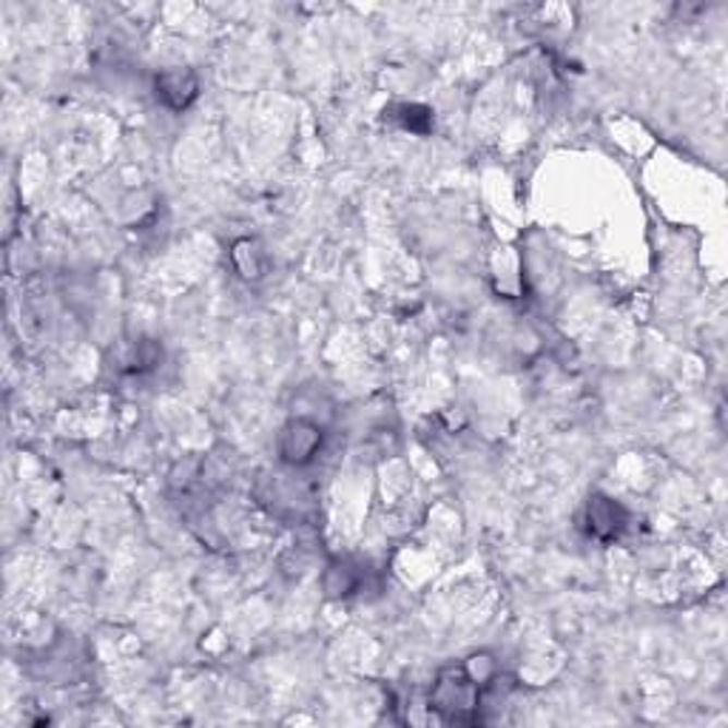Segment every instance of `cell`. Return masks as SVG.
I'll list each match as a JSON object with an SVG mask.
<instances>
[{
	"label": "cell",
	"instance_id": "cell-4",
	"mask_svg": "<svg viewBox=\"0 0 728 728\" xmlns=\"http://www.w3.org/2000/svg\"><path fill=\"white\" fill-rule=\"evenodd\" d=\"M627 510L609 496H592L586 503V526L597 541H612L627 530Z\"/></svg>",
	"mask_w": 728,
	"mask_h": 728
},
{
	"label": "cell",
	"instance_id": "cell-3",
	"mask_svg": "<svg viewBox=\"0 0 728 728\" xmlns=\"http://www.w3.org/2000/svg\"><path fill=\"white\" fill-rule=\"evenodd\" d=\"M154 92H157V100L171 111H185L191 102L197 100L199 95V83L194 77V72L189 69H168L157 77L154 83Z\"/></svg>",
	"mask_w": 728,
	"mask_h": 728
},
{
	"label": "cell",
	"instance_id": "cell-1",
	"mask_svg": "<svg viewBox=\"0 0 728 728\" xmlns=\"http://www.w3.org/2000/svg\"><path fill=\"white\" fill-rule=\"evenodd\" d=\"M481 689L464 671V666H452L438 675L436 685L430 692V708L445 723H484V708H481Z\"/></svg>",
	"mask_w": 728,
	"mask_h": 728
},
{
	"label": "cell",
	"instance_id": "cell-5",
	"mask_svg": "<svg viewBox=\"0 0 728 728\" xmlns=\"http://www.w3.org/2000/svg\"><path fill=\"white\" fill-rule=\"evenodd\" d=\"M325 592L328 597H350L356 595L362 590V569L356 563L350 561H333L328 569H325Z\"/></svg>",
	"mask_w": 728,
	"mask_h": 728
},
{
	"label": "cell",
	"instance_id": "cell-6",
	"mask_svg": "<svg viewBox=\"0 0 728 728\" xmlns=\"http://www.w3.org/2000/svg\"><path fill=\"white\" fill-rule=\"evenodd\" d=\"M233 268L242 279H259L265 270V254L254 240H240L231 251Z\"/></svg>",
	"mask_w": 728,
	"mask_h": 728
},
{
	"label": "cell",
	"instance_id": "cell-2",
	"mask_svg": "<svg viewBox=\"0 0 728 728\" xmlns=\"http://www.w3.org/2000/svg\"><path fill=\"white\" fill-rule=\"evenodd\" d=\"M321 445H325V430L319 427V422L305 418V415H293L277 438L279 459L288 466H307L319 456Z\"/></svg>",
	"mask_w": 728,
	"mask_h": 728
}]
</instances>
